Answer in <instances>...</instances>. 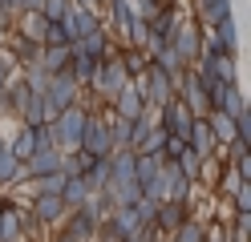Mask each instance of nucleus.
Here are the masks:
<instances>
[{"instance_id":"nucleus-1","label":"nucleus","mask_w":251,"mask_h":242,"mask_svg":"<svg viewBox=\"0 0 251 242\" xmlns=\"http://www.w3.org/2000/svg\"><path fill=\"white\" fill-rule=\"evenodd\" d=\"M85 117H89V109L77 101L69 109H61L57 117H53V133H57V150L61 154H69V150H81V129H85Z\"/></svg>"},{"instance_id":"nucleus-2","label":"nucleus","mask_w":251,"mask_h":242,"mask_svg":"<svg viewBox=\"0 0 251 242\" xmlns=\"http://www.w3.org/2000/svg\"><path fill=\"white\" fill-rule=\"evenodd\" d=\"M105 109H109V105H105ZM105 109H101V113H89V117H85V129H81V150H85L89 157H109V154H114Z\"/></svg>"},{"instance_id":"nucleus-3","label":"nucleus","mask_w":251,"mask_h":242,"mask_svg":"<svg viewBox=\"0 0 251 242\" xmlns=\"http://www.w3.org/2000/svg\"><path fill=\"white\" fill-rule=\"evenodd\" d=\"M45 101H49L53 117H57L61 109H69V105L81 101V85L73 81V73H69V69H61V73H53V77H49V85H45Z\"/></svg>"},{"instance_id":"nucleus-4","label":"nucleus","mask_w":251,"mask_h":242,"mask_svg":"<svg viewBox=\"0 0 251 242\" xmlns=\"http://www.w3.org/2000/svg\"><path fill=\"white\" fill-rule=\"evenodd\" d=\"M166 44L175 48V53H178V61L186 65V69H191V65L199 61V48H202V28L191 21V16H182V24L175 28V37H170Z\"/></svg>"},{"instance_id":"nucleus-5","label":"nucleus","mask_w":251,"mask_h":242,"mask_svg":"<svg viewBox=\"0 0 251 242\" xmlns=\"http://www.w3.org/2000/svg\"><path fill=\"white\" fill-rule=\"evenodd\" d=\"M98 222H101V214L93 210V202H85V206H73L69 214L61 218V226H57V230L73 234L77 242H93V230H98Z\"/></svg>"},{"instance_id":"nucleus-6","label":"nucleus","mask_w":251,"mask_h":242,"mask_svg":"<svg viewBox=\"0 0 251 242\" xmlns=\"http://www.w3.org/2000/svg\"><path fill=\"white\" fill-rule=\"evenodd\" d=\"M28 210H33L41 230H57L61 218L69 214V206L61 202V194H33V198H28Z\"/></svg>"},{"instance_id":"nucleus-7","label":"nucleus","mask_w":251,"mask_h":242,"mask_svg":"<svg viewBox=\"0 0 251 242\" xmlns=\"http://www.w3.org/2000/svg\"><path fill=\"white\" fill-rule=\"evenodd\" d=\"M191 214H195V206H191V202H170V198H162V202H158V210H154V230H158V234H162V242H166V238L175 234V230H178V226L191 218Z\"/></svg>"},{"instance_id":"nucleus-8","label":"nucleus","mask_w":251,"mask_h":242,"mask_svg":"<svg viewBox=\"0 0 251 242\" xmlns=\"http://www.w3.org/2000/svg\"><path fill=\"white\" fill-rule=\"evenodd\" d=\"M61 24H65L69 41L89 37V32H98V28H101V8H81V4H69V12L61 16Z\"/></svg>"},{"instance_id":"nucleus-9","label":"nucleus","mask_w":251,"mask_h":242,"mask_svg":"<svg viewBox=\"0 0 251 242\" xmlns=\"http://www.w3.org/2000/svg\"><path fill=\"white\" fill-rule=\"evenodd\" d=\"M186 4H191V21L199 28H211L219 21H227V16H235L231 0H186Z\"/></svg>"},{"instance_id":"nucleus-10","label":"nucleus","mask_w":251,"mask_h":242,"mask_svg":"<svg viewBox=\"0 0 251 242\" xmlns=\"http://www.w3.org/2000/svg\"><path fill=\"white\" fill-rule=\"evenodd\" d=\"M191 121H195V113L186 109L178 97H175V101H166V105L158 109V125L166 129L170 137H182V141H186V129H191Z\"/></svg>"},{"instance_id":"nucleus-11","label":"nucleus","mask_w":251,"mask_h":242,"mask_svg":"<svg viewBox=\"0 0 251 242\" xmlns=\"http://www.w3.org/2000/svg\"><path fill=\"white\" fill-rule=\"evenodd\" d=\"M186 150H195L199 157H215L219 154V141L211 133V121L207 117H195L191 129H186Z\"/></svg>"},{"instance_id":"nucleus-12","label":"nucleus","mask_w":251,"mask_h":242,"mask_svg":"<svg viewBox=\"0 0 251 242\" xmlns=\"http://www.w3.org/2000/svg\"><path fill=\"white\" fill-rule=\"evenodd\" d=\"M207 32H211V41L219 44V53H227V57H239V21H235V16H227V21L211 24Z\"/></svg>"},{"instance_id":"nucleus-13","label":"nucleus","mask_w":251,"mask_h":242,"mask_svg":"<svg viewBox=\"0 0 251 242\" xmlns=\"http://www.w3.org/2000/svg\"><path fill=\"white\" fill-rule=\"evenodd\" d=\"M142 109H146V101H142V93H138L134 85H126V89H118L114 93V101H109V113H118V117H142Z\"/></svg>"},{"instance_id":"nucleus-14","label":"nucleus","mask_w":251,"mask_h":242,"mask_svg":"<svg viewBox=\"0 0 251 242\" xmlns=\"http://www.w3.org/2000/svg\"><path fill=\"white\" fill-rule=\"evenodd\" d=\"M0 242H28L21 214H17V202H4V210H0Z\"/></svg>"},{"instance_id":"nucleus-15","label":"nucleus","mask_w":251,"mask_h":242,"mask_svg":"<svg viewBox=\"0 0 251 242\" xmlns=\"http://www.w3.org/2000/svg\"><path fill=\"white\" fill-rule=\"evenodd\" d=\"M17 121H21V125H45V121H53V109H49V101H45V93H33V97H28Z\"/></svg>"},{"instance_id":"nucleus-16","label":"nucleus","mask_w":251,"mask_h":242,"mask_svg":"<svg viewBox=\"0 0 251 242\" xmlns=\"http://www.w3.org/2000/svg\"><path fill=\"white\" fill-rule=\"evenodd\" d=\"M33 150H37V133H33V125H21V121H17V129H12V137H8V154L17 157V161H25Z\"/></svg>"},{"instance_id":"nucleus-17","label":"nucleus","mask_w":251,"mask_h":242,"mask_svg":"<svg viewBox=\"0 0 251 242\" xmlns=\"http://www.w3.org/2000/svg\"><path fill=\"white\" fill-rule=\"evenodd\" d=\"M73 44V41H69ZM69 44H41V69L45 73H61V69H69Z\"/></svg>"},{"instance_id":"nucleus-18","label":"nucleus","mask_w":251,"mask_h":242,"mask_svg":"<svg viewBox=\"0 0 251 242\" xmlns=\"http://www.w3.org/2000/svg\"><path fill=\"white\" fill-rule=\"evenodd\" d=\"M81 177H85L89 194H101L105 182H109V157H93V161H89V170H85Z\"/></svg>"},{"instance_id":"nucleus-19","label":"nucleus","mask_w":251,"mask_h":242,"mask_svg":"<svg viewBox=\"0 0 251 242\" xmlns=\"http://www.w3.org/2000/svg\"><path fill=\"white\" fill-rule=\"evenodd\" d=\"M61 202H65L69 210H73V206H85V202H89L85 177H65V186H61Z\"/></svg>"},{"instance_id":"nucleus-20","label":"nucleus","mask_w":251,"mask_h":242,"mask_svg":"<svg viewBox=\"0 0 251 242\" xmlns=\"http://www.w3.org/2000/svg\"><path fill=\"white\" fill-rule=\"evenodd\" d=\"M101 194H105L114 206H134L138 198H142V186H138V182H122V186H105Z\"/></svg>"},{"instance_id":"nucleus-21","label":"nucleus","mask_w":251,"mask_h":242,"mask_svg":"<svg viewBox=\"0 0 251 242\" xmlns=\"http://www.w3.org/2000/svg\"><path fill=\"white\" fill-rule=\"evenodd\" d=\"M211 133H215V141H219V150H223L227 141H235V117H227V113H211Z\"/></svg>"},{"instance_id":"nucleus-22","label":"nucleus","mask_w":251,"mask_h":242,"mask_svg":"<svg viewBox=\"0 0 251 242\" xmlns=\"http://www.w3.org/2000/svg\"><path fill=\"white\" fill-rule=\"evenodd\" d=\"M89 154L85 150H69V154H61V174H69V177H81L85 170H89Z\"/></svg>"},{"instance_id":"nucleus-23","label":"nucleus","mask_w":251,"mask_h":242,"mask_svg":"<svg viewBox=\"0 0 251 242\" xmlns=\"http://www.w3.org/2000/svg\"><path fill=\"white\" fill-rule=\"evenodd\" d=\"M12 186H21V161L4 150L0 154V190H12Z\"/></svg>"},{"instance_id":"nucleus-24","label":"nucleus","mask_w":251,"mask_h":242,"mask_svg":"<svg viewBox=\"0 0 251 242\" xmlns=\"http://www.w3.org/2000/svg\"><path fill=\"white\" fill-rule=\"evenodd\" d=\"M118 57H122V65H126V73H130V77H138V73L150 65L146 48H130V44H122V48H118Z\"/></svg>"},{"instance_id":"nucleus-25","label":"nucleus","mask_w":251,"mask_h":242,"mask_svg":"<svg viewBox=\"0 0 251 242\" xmlns=\"http://www.w3.org/2000/svg\"><path fill=\"white\" fill-rule=\"evenodd\" d=\"M166 242H202V218H195V214H191V218H186V222H182V226H178V230L170 234Z\"/></svg>"},{"instance_id":"nucleus-26","label":"nucleus","mask_w":251,"mask_h":242,"mask_svg":"<svg viewBox=\"0 0 251 242\" xmlns=\"http://www.w3.org/2000/svg\"><path fill=\"white\" fill-rule=\"evenodd\" d=\"M21 77H25V85L33 89V93H45V85H49L53 73H45L41 65H28V69H21Z\"/></svg>"},{"instance_id":"nucleus-27","label":"nucleus","mask_w":251,"mask_h":242,"mask_svg":"<svg viewBox=\"0 0 251 242\" xmlns=\"http://www.w3.org/2000/svg\"><path fill=\"white\" fill-rule=\"evenodd\" d=\"M41 44H69V32H65V24H61V21H45Z\"/></svg>"},{"instance_id":"nucleus-28","label":"nucleus","mask_w":251,"mask_h":242,"mask_svg":"<svg viewBox=\"0 0 251 242\" xmlns=\"http://www.w3.org/2000/svg\"><path fill=\"white\" fill-rule=\"evenodd\" d=\"M199 161H202V157H199L195 150H182V154L175 157V166H178V170H182V174H186V177L195 182V174H199Z\"/></svg>"},{"instance_id":"nucleus-29","label":"nucleus","mask_w":251,"mask_h":242,"mask_svg":"<svg viewBox=\"0 0 251 242\" xmlns=\"http://www.w3.org/2000/svg\"><path fill=\"white\" fill-rule=\"evenodd\" d=\"M154 210H158V202L138 198V202H134V218H138V226H154Z\"/></svg>"},{"instance_id":"nucleus-30","label":"nucleus","mask_w":251,"mask_h":242,"mask_svg":"<svg viewBox=\"0 0 251 242\" xmlns=\"http://www.w3.org/2000/svg\"><path fill=\"white\" fill-rule=\"evenodd\" d=\"M231 210H243V214H251V182H243L239 190L231 194Z\"/></svg>"},{"instance_id":"nucleus-31","label":"nucleus","mask_w":251,"mask_h":242,"mask_svg":"<svg viewBox=\"0 0 251 242\" xmlns=\"http://www.w3.org/2000/svg\"><path fill=\"white\" fill-rule=\"evenodd\" d=\"M65 12H69V0H45V4H41V16H45V21H61Z\"/></svg>"},{"instance_id":"nucleus-32","label":"nucleus","mask_w":251,"mask_h":242,"mask_svg":"<svg viewBox=\"0 0 251 242\" xmlns=\"http://www.w3.org/2000/svg\"><path fill=\"white\" fill-rule=\"evenodd\" d=\"M182 150H186V141H182V137H170V133H166V145H162V157H166V161H175V157H178Z\"/></svg>"},{"instance_id":"nucleus-33","label":"nucleus","mask_w":251,"mask_h":242,"mask_svg":"<svg viewBox=\"0 0 251 242\" xmlns=\"http://www.w3.org/2000/svg\"><path fill=\"white\" fill-rule=\"evenodd\" d=\"M49 242H77V238H73V234H65V230H53V238H49Z\"/></svg>"},{"instance_id":"nucleus-34","label":"nucleus","mask_w":251,"mask_h":242,"mask_svg":"<svg viewBox=\"0 0 251 242\" xmlns=\"http://www.w3.org/2000/svg\"><path fill=\"white\" fill-rule=\"evenodd\" d=\"M8 150V137H4V129H0V154H4Z\"/></svg>"},{"instance_id":"nucleus-35","label":"nucleus","mask_w":251,"mask_h":242,"mask_svg":"<svg viewBox=\"0 0 251 242\" xmlns=\"http://www.w3.org/2000/svg\"><path fill=\"white\" fill-rule=\"evenodd\" d=\"M0 210H4V190H0Z\"/></svg>"},{"instance_id":"nucleus-36","label":"nucleus","mask_w":251,"mask_h":242,"mask_svg":"<svg viewBox=\"0 0 251 242\" xmlns=\"http://www.w3.org/2000/svg\"><path fill=\"white\" fill-rule=\"evenodd\" d=\"M98 8H105V0H98Z\"/></svg>"}]
</instances>
